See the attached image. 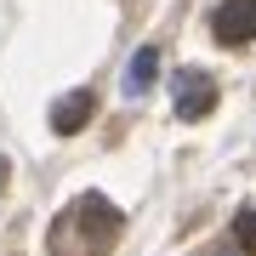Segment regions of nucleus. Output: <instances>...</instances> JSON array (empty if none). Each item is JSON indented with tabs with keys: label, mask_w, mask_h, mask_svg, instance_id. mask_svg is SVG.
Listing matches in <instances>:
<instances>
[{
	"label": "nucleus",
	"mask_w": 256,
	"mask_h": 256,
	"mask_svg": "<svg viewBox=\"0 0 256 256\" xmlns=\"http://www.w3.org/2000/svg\"><path fill=\"white\" fill-rule=\"evenodd\" d=\"M171 97H176V120H205L210 108H216V80H210L205 68H182L176 74V86H171Z\"/></svg>",
	"instance_id": "nucleus-1"
},
{
	"label": "nucleus",
	"mask_w": 256,
	"mask_h": 256,
	"mask_svg": "<svg viewBox=\"0 0 256 256\" xmlns=\"http://www.w3.org/2000/svg\"><path fill=\"white\" fill-rule=\"evenodd\" d=\"M210 34H216L222 46L256 40V0H222V6L210 12Z\"/></svg>",
	"instance_id": "nucleus-2"
},
{
	"label": "nucleus",
	"mask_w": 256,
	"mask_h": 256,
	"mask_svg": "<svg viewBox=\"0 0 256 256\" xmlns=\"http://www.w3.org/2000/svg\"><path fill=\"white\" fill-rule=\"evenodd\" d=\"M92 114H97V97L92 92H68V97H57V108H52V131H57V137H74V131L92 126Z\"/></svg>",
	"instance_id": "nucleus-3"
},
{
	"label": "nucleus",
	"mask_w": 256,
	"mask_h": 256,
	"mask_svg": "<svg viewBox=\"0 0 256 256\" xmlns=\"http://www.w3.org/2000/svg\"><path fill=\"white\" fill-rule=\"evenodd\" d=\"M154 68H160V46H142L137 57H131V68H126V92L142 97L148 86H154Z\"/></svg>",
	"instance_id": "nucleus-4"
},
{
	"label": "nucleus",
	"mask_w": 256,
	"mask_h": 256,
	"mask_svg": "<svg viewBox=\"0 0 256 256\" xmlns=\"http://www.w3.org/2000/svg\"><path fill=\"white\" fill-rule=\"evenodd\" d=\"M234 239H239V250H250V256H256V205L234 210Z\"/></svg>",
	"instance_id": "nucleus-5"
}]
</instances>
